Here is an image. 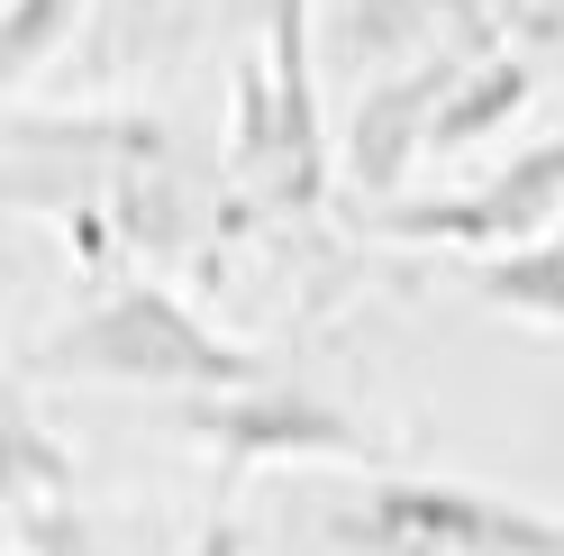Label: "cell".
<instances>
[{
    "label": "cell",
    "instance_id": "1",
    "mask_svg": "<svg viewBox=\"0 0 564 556\" xmlns=\"http://www.w3.org/2000/svg\"><path fill=\"white\" fill-rule=\"evenodd\" d=\"M46 374H74V384H110V393H173V402H209V393H237V384H264V356L228 329H209L200 310L155 284V274H128L110 284L91 310H74L46 346H37Z\"/></svg>",
    "mask_w": 564,
    "mask_h": 556
},
{
    "label": "cell",
    "instance_id": "12",
    "mask_svg": "<svg viewBox=\"0 0 564 556\" xmlns=\"http://www.w3.org/2000/svg\"><path fill=\"white\" fill-rule=\"evenodd\" d=\"M183 556H246V530H237L228 511H209L200 530H192V547H183Z\"/></svg>",
    "mask_w": 564,
    "mask_h": 556
},
{
    "label": "cell",
    "instance_id": "5",
    "mask_svg": "<svg viewBox=\"0 0 564 556\" xmlns=\"http://www.w3.org/2000/svg\"><path fill=\"white\" fill-rule=\"evenodd\" d=\"M328 46L356 74H392L419 55H555L564 46V0H337Z\"/></svg>",
    "mask_w": 564,
    "mask_h": 556
},
{
    "label": "cell",
    "instance_id": "9",
    "mask_svg": "<svg viewBox=\"0 0 564 556\" xmlns=\"http://www.w3.org/2000/svg\"><path fill=\"white\" fill-rule=\"evenodd\" d=\"M0 493L10 502H64L74 493V457L37 420V393L28 384H10V402H0Z\"/></svg>",
    "mask_w": 564,
    "mask_h": 556
},
{
    "label": "cell",
    "instance_id": "3",
    "mask_svg": "<svg viewBox=\"0 0 564 556\" xmlns=\"http://www.w3.org/2000/svg\"><path fill=\"white\" fill-rule=\"evenodd\" d=\"M337 556H564V511L455 474H365L319 511Z\"/></svg>",
    "mask_w": 564,
    "mask_h": 556
},
{
    "label": "cell",
    "instance_id": "10",
    "mask_svg": "<svg viewBox=\"0 0 564 556\" xmlns=\"http://www.w3.org/2000/svg\"><path fill=\"white\" fill-rule=\"evenodd\" d=\"M10 556H119V547L64 493V502H10Z\"/></svg>",
    "mask_w": 564,
    "mask_h": 556
},
{
    "label": "cell",
    "instance_id": "4",
    "mask_svg": "<svg viewBox=\"0 0 564 556\" xmlns=\"http://www.w3.org/2000/svg\"><path fill=\"white\" fill-rule=\"evenodd\" d=\"M173 429H183L219 483L256 474V466H356L382 474V429L356 420L337 393L301 384V374H264V384H237V393H209V402H173Z\"/></svg>",
    "mask_w": 564,
    "mask_h": 556
},
{
    "label": "cell",
    "instance_id": "13",
    "mask_svg": "<svg viewBox=\"0 0 564 556\" xmlns=\"http://www.w3.org/2000/svg\"><path fill=\"white\" fill-rule=\"evenodd\" d=\"M546 247H564V228H555V237H546Z\"/></svg>",
    "mask_w": 564,
    "mask_h": 556
},
{
    "label": "cell",
    "instance_id": "11",
    "mask_svg": "<svg viewBox=\"0 0 564 556\" xmlns=\"http://www.w3.org/2000/svg\"><path fill=\"white\" fill-rule=\"evenodd\" d=\"M83 0H10L0 10V64H10V83H37V64L74 38Z\"/></svg>",
    "mask_w": 564,
    "mask_h": 556
},
{
    "label": "cell",
    "instance_id": "7",
    "mask_svg": "<svg viewBox=\"0 0 564 556\" xmlns=\"http://www.w3.org/2000/svg\"><path fill=\"white\" fill-rule=\"evenodd\" d=\"M474 55H419V64H392V74H373L356 92V119H346V183H356L373 211H392L401 183H410V164H429V137H437V110H446V92L455 74H465Z\"/></svg>",
    "mask_w": 564,
    "mask_h": 556
},
{
    "label": "cell",
    "instance_id": "2",
    "mask_svg": "<svg viewBox=\"0 0 564 556\" xmlns=\"http://www.w3.org/2000/svg\"><path fill=\"white\" fill-rule=\"evenodd\" d=\"M319 0H246V55H237V119H228V164L256 183L273 211H319L328 192V128H319Z\"/></svg>",
    "mask_w": 564,
    "mask_h": 556
},
{
    "label": "cell",
    "instance_id": "6",
    "mask_svg": "<svg viewBox=\"0 0 564 556\" xmlns=\"http://www.w3.org/2000/svg\"><path fill=\"white\" fill-rule=\"evenodd\" d=\"M373 237L392 247H455V256H519V247H546L564 228V128L519 147L510 164H491L482 183L465 192H437V201H392V211L365 220Z\"/></svg>",
    "mask_w": 564,
    "mask_h": 556
},
{
    "label": "cell",
    "instance_id": "8",
    "mask_svg": "<svg viewBox=\"0 0 564 556\" xmlns=\"http://www.w3.org/2000/svg\"><path fill=\"white\" fill-rule=\"evenodd\" d=\"M528 100H538V55H474L465 74H455L446 110H437L429 156H465V147H482V137H501Z\"/></svg>",
    "mask_w": 564,
    "mask_h": 556
}]
</instances>
